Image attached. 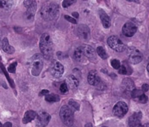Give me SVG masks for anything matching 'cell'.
<instances>
[{
  "mask_svg": "<svg viewBox=\"0 0 149 127\" xmlns=\"http://www.w3.org/2000/svg\"><path fill=\"white\" fill-rule=\"evenodd\" d=\"M59 6L53 2L45 4L40 12L41 17L46 21H51L56 19L59 16Z\"/></svg>",
  "mask_w": 149,
  "mask_h": 127,
  "instance_id": "obj_1",
  "label": "cell"
},
{
  "mask_svg": "<svg viewBox=\"0 0 149 127\" xmlns=\"http://www.w3.org/2000/svg\"><path fill=\"white\" fill-rule=\"evenodd\" d=\"M40 49L43 57L48 59L53 55V43L50 36L48 33H43L40 39Z\"/></svg>",
  "mask_w": 149,
  "mask_h": 127,
  "instance_id": "obj_2",
  "label": "cell"
},
{
  "mask_svg": "<svg viewBox=\"0 0 149 127\" xmlns=\"http://www.w3.org/2000/svg\"><path fill=\"white\" fill-rule=\"evenodd\" d=\"M31 73L34 76H38L43 68V56L40 54H36L30 58Z\"/></svg>",
  "mask_w": 149,
  "mask_h": 127,
  "instance_id": "obj_3",
  "label": "cell"
},
{
  "mask_svg": "<svg viewBox=\"0 0 149 127\" xmlns=\"http://www.w3.org/2000/svg\"><path fill=\"white\" fill-rule=\"evenodd\" d=\"M60 118L63 123L68 126H71L73 124V114L71 108L68 105H63L59 112Z\"/></svg>",
  "mask_w": 149,
  "mask_h": 127,
  "instance_id": "obj_4",
  "label": "cell"
},
{
  "mask_svg": "<svg viewBox=\"0 0 149 127\" xmlns=\"http://www.w3.org/2000/svg\"><path fill=\"white\" fill-rule=\"evenodd\" d=\"M107 43L110 48L116 52H122L126 48V45L123 43L115 36H110L107 39Z\"/></svg>",
  "mask_w": 149,
  "mask_h": 127,
  "instance_id": "obj_5",
  "label": "cell"
},
{
  "mask_svg": "<svg viewBox=\"0 0 149 127\" xmlns=\"http://www.w3.org/2000/svg\"><path fill=\"white\" fill-rule=\"evenodd\" d=\"M23 5L27 9L25 12V17L27 20H31L33 19L37 9V3L36 1H24Z\"/></svg>",
  "mask_w": 149,
  "mask_h": 127,
  "instance_id": "obj_6",
  "label": "cell"
},
{
  "mask_svg": "<svg viewBox=\"0 0 149 127\" xmlns=\"http://www.w3.org/2000/svg\"><path fill=\"white\" fill-rule=\"evenodd\" d=\"M50 72L54 77L59 78L64 73V67L59 62L54 60L50 65Z\"/></svg>",
  "mask_w": 149,
  "mask_h": 127,
  "instance_id": "obj_7",
  "label": "cell"
},
{
  "mask_svg": "<svg viewBox=\"0 0 149 127\" xmlns=\"http://www.w3.org/2000/svg\"><path fill=\"white\" fill-rule=\"evenodd\" d=\"M129 61L132 64H137L140 63L143 59L142 53L136 48L133 47L129 48L128 51Z\"/></svg>",
  "mask_w": 149,
  "mask_h": 127,
  "instance_id": "obj_8",
  "label": "cell"
},
{
  "mask_svg": "<svg viewBox=\"0 0 149 127\" xmlns=\"http://www.w3.org/2000/svg\"><path fill=\"white\" fill-rule=\"evenodd\" d=\"M128 111V107L127 104L123 101L118 102L113 107V113L118 117H123Z\"/></svg>",
  "mask_w": 149,
  "mask_h": 127,
  "instance_id": "obj_9",
  "label": "cell"
},
{
  "mask_svg": "<svg viewBox=\"0 0 149 127\" xmlns=\"http://www.w3.org/2000/svg\"><path fill=\"white\" fill-rule=\"evenodd\" d=\"M51 119V115L46 112H40L37 115L36 124L38 126L45 127L49 123Z\"/></svg>",
  "mask_w": 149,
  "mask_h": 127,
  "instance_id": "obj_10",
  "label": "cell"
},
{
  "mask_svg": "<svg viewBox=\"0 0 149 127\" xmlns=\"http://www.w3.org/2000/svg\"><path fill=\"white\" fill-rule=\"evenodd\" d=\"M77 35L83 40H88L90 38V30L86 24H80L77 27Z\"/></svg>",
  "mask_w": 149,
  "mask_h": 127,
  "instance_id": "obj_11",
  "label": "cell"
},
{
  "mask_svg": "<svg viewBox=\"0 0 149 127\" xmlns=\"http://www.w3.org/2000/svg\"><path fill=\"white\" fill-rule=\"evenodd\" d=\"M142 114L140 111L133 113L129 118V127H142L141 119Z\"/></svg>",
  "mask_w": 149,
  "mask_h": 127,
  "instance_id": "obj_12",
  "label": "cell"
},
{
  "mask_svg": "<svg viewBox=\"0 0 149 127\" xmlns=\"http://www.w3.org/2000/svg\"><path fill=\"white\" fill-rule=\"evenodd\" d=\"M84 56L86 57L90 60L96 59V54L95 50L89 45L83 44L80 46Z\"/></svg>",
  "mask_w": 149,
  "mask_h": 127,
  "instance_id": "obj_13",
  "label": "cell"
},
{
  "mask_svg": "<svg viewBox=\"0 0 149 127\" xmlns=\"http://www.w3.org/2000/svg\"><path fill=\"white\" fill-rule=\"evenodd\" d=\"M137 31V26L132 22L126 23L122 27V33L123 35L130 37L133 36Z\"/></svg>",
  "mask_w": 149,
  "mask_h": 127,
  "instance_id": "obj_14",
  "label": "cell"
},
{
  "mask_svg": "<svg viewBox=\"0 0 149 127\" xmlns=\"http://www.w3.org/2000/svg\"><path fill=\"white\" fill-rule=\"evenodd\" d=\"M87 80L90 84L94 86H98L101 83V79L96 70H91L88 75Z\"/></svg>",
  "mask_w": 149,
  "mask_h": 127,
  "instance_id": "obj_15",
  "label": "cell"
},
{
  "mask_svg": "<svg viewBox=\"0 0 149 127\" xmlns=\"http://www.w3.org/2000/svg\"><path fill=\"white\" fill-rule=\"evenodd\" d=\"M98 13L103 26L106 29L109 28L111 26V20L108 15L105 13L104 10L101 9L98 10Z\"/></svg>",
  "mask_w": 149,
  "mask_h": 127,
  "instance_id": "obj_16",
  "label": "cell"
},
{
  "mask_svg": "<svg viewBox=\"0 0 149 127\" xmlns=\"http://www.w3.org/2000/svg\"><path fill=\"white\" fill-rule=\"evenodd\" d=\"M66 84L70 89H76L78 87L79 82L77 79L73 75H70L66 77Z\"/></svg>",
  "mask_w": 149,
  "mask_h": 127,
  "instance_id": "obj_17",
  "label": "cell"
},
{
  "mask_svg": "<svg viewBox=\"0 0 149 127\" xmlns=\"http://www.w3.org/2000/svg\"><path fill=\"white\" fill-rule=\"evenodd\" d=\"M122 87L126 91H131L134 89V84L133 81L129 78H125L122 82Z\"/></svg>",
  "mask_w": 149,
  "mask_h": 127,
  "instance_id": "obj_18",
  "label": "cell"
},
{
  "mask_svg": "<svg viewBox=\"0 0 149 127\" xmlns=\"http://www.w3.org/2000/svg\"><path fill=\"white\" fill-rule=\"evenodd\" d=\"M2 47L4 52L6 53L9 54H12L15 52V48L13 46H11L9 45L8 40L7 38L5 37L2 41Z\"/></svg>",
  "mask_w": 149,
  "mask_h": 127,
  "instance_id": "obj_19",
  "label": "cell"
},
{
  "mask_svg": "<svg viewBox=\"0 0 149 127\" xmlns=\"http://www.w3.org/2000/svg\"><path fill=\"white\" fill-rule=\"evenodd\" d=\"M37 117V114L35 111L33 110H29L25 112L23 118V124H27L33 119H35V118Z\"/></svg>",
  "mask_w": 149,
  "mask_h": 127,
  "instance_id": "obj_20",
  "label": "cell"
},
{
  "mask_svg": "<svg viewBox=\"0 0 149 127\" xmlns=\"http://www.w3.org/2000/svg\"><path fill=\"white\" fill-rule=\"evenodd\" d=\"M83 57L84 55L79 46L77 48H76V50H74L73 53V58L76 61H81L83 59Z\"/></svg>",
  "mask_w": 149,
  "mask_h": 127,
  "instance_id": "obj_21",
  "label": "cell"
},
{
  "mask_svg": "<svg viewBox=\"0 0 149 127\" xmlns=\"http://www.w3.org/2000/svg\"><path fill=\"white\" fill-rule=\"evenodd\" d=\"M45 100L49 103H53V102H57L59 101L60 98L59 96L55 94H48V95L45 96Z\"/></svg>",
  "mask_w": 149,
  "mask_h": 127,
  "instance_id": "obj_22",
  "label": "cell"
},
{
  "mask_svg": "<svg viewBox=\"0 0 149 127\" xmlns=\"http://www.w3.org/2000/svg\"><path fill=\"white\" fill-rule=\"evenodd\" d=\"M97 52L98 55L103 59H105L108 58V55L105 49L101 46H99L97 48Z\"/></svg>",
  "mask_w": 149,
  "mask_h": 127,
  "instance_id": "obj_23",
  "label": "cell"
},
{
  "mask_svg": "<svg viewBox=\"0 0 149 127\" xmlns=\"http://www.w3.org/2000/svg\"><path fill=\"white\" fill-rule=\"evenodd\" d=\"M12 6V1H0V8L8 9Z\"/></svg>",
  "mask_w": 149,
  "mask_h": 127,
  "instance_id": "obj_24",
  "label": "cell"
},
{
  "mask_svg": "<svg viewBox=\"0 0 149 127\" xmlns=\"http://www.w3.org/2000/svg\"><path fill=\"white\" fill-rule=\"evenodd\" d=\"M143 94V91L137 90V89H135L131 92L132 97L133 98H139V97Z\"/></svg>",
  "mask_w": 149,
  "mask_h": 127,
  "instance_id": "obj_25",
  "label": "cell"
},
{
  "mask_svg": "<svg viewBox=\"0 0 149 127\" xmlns=\"http://www.w3.org/2000/svg\"><path fill=\"white\" fill-rule=\"evenodd\" d=\"M69 105L74 110H79L80 105L77 102H76L74 100H70L69 101Z\"/></svg>",
  "mask_w": 149,
  "mask_h": 127,
  "instance_id": "obj_26",
  "label": "cell"
},
{
  "mask_svg": "<svg viewBox=\"0 0 149 127\" xmlns=\"http://www.w3.org/2000/svg\"><path fill=\"white\" fill-rule=\"evenodd\" d=\"M111 65L115 69H119V68L120 67V62L119 60L118 59H112L111 62Z\"/></svg>",
  "mask_w": 149,
  "mask_h": 127,
  "instance_id": "obj_27",
  "label": "cell"
},
{
  "mask_svg": "<svg viewBox=\"0 0 149 127\" xmlns=\"http://www.w3.org/2000/svg\"><path fill=\"white\" fill-rule=\"evenodd\" d=\"M17 65V62H15L12 63L11 64L9 65V66L8 68V72H9L10 73H15L16 71V66Z\"/></svg>",
  "mask_w": 149,
  "mask_h": 127,
  "instance_id": "obj_28",
  "label": "cell"
},
{
  "mask_svg": "<svg viewBox=\"0 0 149 127\" xmlns=\"http://www.w3.org/2000/svg\"><path fill=\"white\" fill-rule=\"evenodd\" d=\"M76 1H70V0H65L62 2V6L65 8H68L69 6L73 4L74 2H76Z\"/></svg>",
  "mask_w": 149,
  "mask_h": 127,
  "instance_id": "obj_29",
  "label": "cell"
},
{
  "mask_svg": "<svg viewBox=\"0 0 149 127\" xmlns=\"http://www.w3.org/2000/svg\"><path fill=\"white\" fill-rule=\"evenodd\" d=\"M138 100L139 101V103H142V104H144V103H146L148 101V97L147 96L144 94V93L143 94H141L138 98Z\"/></svg>",
  "mask_w": 149,
  "mask_h": 127,
  "instance_id": "obj_30",
  "label": "cell"
},
{
  "mask_svg": "<svg viewBox=\"0 0 149 127\" xmlns=\"http://www.w3.org/2000/svg\"><path fill=\"white\" fill-rule=\"evenodd\" d=\"M60 91L62 93H66L68 91V85L66 83H63L61 84L60 87H59Z\"/></svg>",
  "mask_w": 149,
  "mask_h": 127,
  "instance_id": "obj_31",
  "label": "cell"
},
{
  "mask_svg": "<svg viewBox=\"0 0 149 127\" xmlns=\"http://www.w3.org/2000/svg\"><path fill=\"white\" fill-rule=\"evenodd\" d=\"M64 17H65V19L66 20H68V22H70L72 23L76 24V23H77V21H76V19H74V18H73V17H71V16H70L69 15H66L64 16Z\"/></svg>",
  "mask_w": 149,
  "mask_h": 127,
  "instance_id": "obj_32",
  "label": "cell"
},
{
  "mask_svg": "<svg viewBox=\"0 0 149 127\" xmlns=\"http://www.w3.org/2000/svg\"><path fill=\"white\" fill-rule=\"evenodd\" d=\"M119 73L122 75H126L127 73L126 68L124 65L120 66V67L119 69Z\"/></svg>",
  "mask_w": 149,
  "mask_h": 127,
  "instance_id": "obj_33",
  "label": "cell"
},
{
  "mask_svg": "<svg viewBox=\"0 0 149 127\" xmlns=\"http://www.w3.org/2000/svg\"><path fill=\"white\" fill-rule=\"evenodd\" d=\"M48 94H49V90L44 89V90H42L40 91V93H39V95L42 96H47Z\"/></svg>",
  "mask_w": 149,
  "mask_h": 127,
  "instance_id": "obj_34",
  "label": "cell"
},
{
  "mask_svg": "<svg viewBox=\"0 0 149 127\" xmlns=\"http://www.w3.org/2000/svg\"><path fill=\"white\" fill-rule=\"evenodd\" d=\"M141 88H142V90L143 92H146L149 89V86L147 84H143Z\"/></svg>",
  "mask_w": 149,
  "mask_h": 127,
  "instance_id": "obj_35",
  "label": "cell"
},
{
  "mask_svg": "<svg viewBox=\"0 0 149 127\" xmlns=\"http://www.w3.org/2000/svg\"><path fill=\"white\" fill-rule=\"evenodd\" d=\"M72 16L74 17V18H76V19H77L78 17H79V13H77V12H72Z\"/></svg>",
  "mask_w": 149,
  "mask_h": 127,
  "instance_id": "obj_36",
  "label": "cell"
},
{
  "mask_svg": "<svg viewBox=\"0 0 149 127\" xmlns=\"http://www.w3.org/2000/svg\"><path fill=\"white\" fill-rule=\"evenodd\" d=\"M12 125L9 122H7L5 123V124L3 125V127H12Z\"/></svg>",
  "mask_w": 149,
  "mask_h": 127,
  "instance_id": "obj_37",
  "label": "cell"
},
{
  "mask_svg": "<svg viewBox=\"0 0 149 127\" xmlns=\"http://www.w3.org/2000/svg\"><path fill=\"white\" fill-rule=\"evenodd\" d=\"M85 127H93L92 124L91 123H87L85 125Z\"/></svg>",
  "mask_w": 149,
  "mask_h": 127,
  "instance_id": "obj_38",
  "label": "cell"
},
{
  "mask_svg": "<svg viewBox=\"0 0 149 127\" xmlns=\"http://www.w3.org/2000/svg\"><path fill=\"white\" fill-rule=\"evenodd\" d=\"M142 127H149V124H146L145 125L142 126Z\"/></svg>",
  "mask_w": 149,
  "mask_h": 127,
  "instance_id": "obj_39",
  "label": "cell"
},
{
  "mask_svg": "<svg viewBox=\"0 0 149 127\" xmlns=\"http://www.w3.org/2000/svg\"><path fill=\"white\" fill-rule=\"evenodd\" d=\"M147 70H148V72H149V63L148 64V65H147Z\"/></svg>",
  "mask_w": 149,
  "mask_h": 127,
  "instance_id": "obj_40",
  "label": "cell"
},
{
  "mask_svg": "<svg viewBox=\"0 0 149 127\" xmlns=\"http://www.w3.org/2000/svg\"><path fill=\"white\" fill-rule=\"evenodd\" d=\"M2 72V66L0 65V73Z\"/></svg>",
  "mask_w": 149,
  "mask_h": 127,
  "instance_id": "obj_41",
  "label": "cell"
},
{
  "mask_svg": "<svg viewBox=\"0 0 149 127\" xmlns=\"http://www.w3.org/2000/svg\"><path fill=\"white\" fill-rule=\"evenodd\" d=\"M0 127H3V125L1 124V122H0Z\"/></svg>",
  "mask_w": 149,
  "mask_h": 127,
  "instance_id": "obj_42",
  "label": "cell"
},
{
  "mask_svg": "<svg viewBox=\"0 0 149 127\" xmlns=\"http://www.w3.org/2000/svg\"><path fill=\"white\" fill-rule=\"evenodd\" d=\"M102 127H107V126H102Z\"/></svg>",
  "mask_w": 149,
  "mask_h": 127,
  "instance_id": "obj_43",
  "label": "cell"
}]
</instances>
